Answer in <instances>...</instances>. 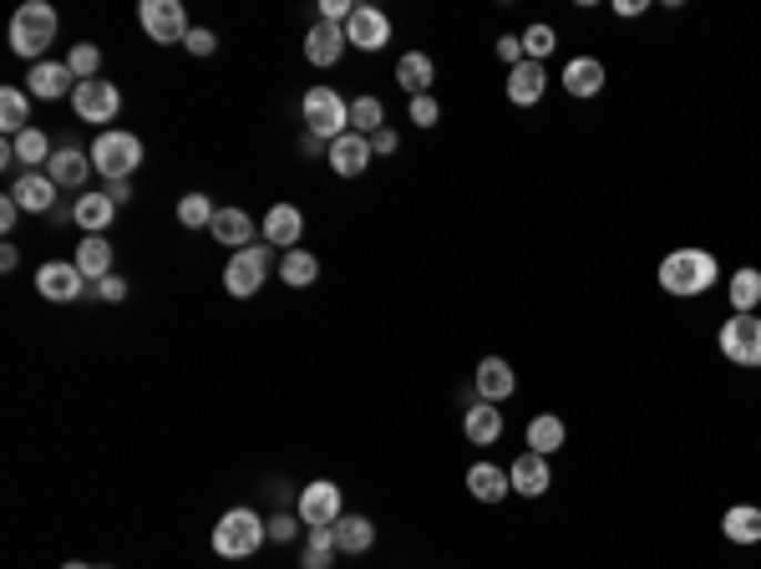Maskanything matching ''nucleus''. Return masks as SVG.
I'll return each instance as SVG.
<instances>
[{
	"mask_svg": "<svg viewBox=\"0 0 761 569\" xmlns=\"http://www.w3.org/2000/svg\"><path fill=\"white\" fill-rule=\"evenodd\" d=\"M655 280H660V291L676 295V301H696V295L721 285V265H716V255L701 250V244H680V250H670V255L660 260Z\"/></svg>",
	"mask_w": 761,
	"mask_h": 569,
	"instance_id": "f257e3e1",
	"label": "nucleus"
},
{
	"mask_svg": "<svg viewBox=\"0 0 761 569\" xmlns=\"http://www.w3.org/2000/svg\"><path fill=\"white\" fill-rule=\"evenodd\" d=\"M270 539V519H260L254 509H229L214 524V555L219 559H250L260 555V545Z\"/></svg>",
	"mask_w": 761,
	"mask_h": 569,
	"instance_id": "f03ea898",
	"label": "nucleus"
},
{
	"mask_svg": "<svg viewBox=\"0 0 761 569\" xmlns=\"http://www.w3.org/2000/svg\"><path fill=\"white\" fill-rule=\"evenodd\" d=\"M51 41H57V11H51L47 0H26L21 11L11 16V51L37 67Z\"/></svg>",
	"mask_w": 761,
	"mask_h": 569,
	"instance_id": "7ed1b4c3",
	"label": "nucleus"
},
{
	"mask_svg": "<svg viewBox=\"0 0 761 569\" xmlns=\"http://www.w3.org/2000/svg\"><path fill=\"white\" fill-rule=\"evenodd\" d=\"M92 169L102 173V179H132V173L143 169V138L138 133H122V128H108V133L92 138Z\"/></svg>",
	"mask_w": 761,
	"mask_h": 569,
	"instance_id": "20e7f679",
	"label": "nucleus"
},
{
	"mask_svg": "<svg viewBox=\"0 0 761 569\" xmlns=\"http://www.w3.org/2000/svg\"><path fill=\"white\" fill-rule=\"evenodd\" d=\"M300 112H305V133H315L321 143H335L341 133H351V102L335 87H310Z\"/></svg>",
	"mask_w": 761,
	"mask_h": 569,
	"instance_id": "39448f33",
	"label": "nucleus"
},
{
	"mask_svg": "<svg viewBox=\"0 0 761 569\" xmlns=\"http://www.w3.org/2000/svg\"><path fill=\"white\" fill-rule=\"evenodd\" d=\"M270 265H274V244H250V250L229 255L224 291L234 295V301H254V295L264 291V280H270Z\"/></svg>",
	"mask_w": 761,
	"mask_h": 569,
	"instance_id": "423d86ee",
	"label": "nucleus"
},
{
	"mask_svg": "<svg viewBox=\"0 0 761 569\" xmlns=\"http://www.w3.org/2000/svg\"><path fill=\"white\" fill-rule=\"evenodd\" d=\"M716 346H721V356L731 366L761 372V315H731V321H721Z\"/></svg>",
	"mask_w": 761,
	"mask_h": 569,
	"instance_id": "0eeeda50",
	"label": "nucleus"
},
{
	"mask_svg": "<svg viewBox=\"0 0 761 569\" xmlns=\"http://www.w3.org/2000/svg\"><path fill=\"white\" fill-rule=\"evenodd\" d=\"M138 26H143L153 47H183L189 41V11H183L179 0H143L138 6Z\"/></svg>",
	"mask_w": 761,
	"mask_h": 569,
	"instance_id": "6e6552de",
	"label": "nucleus"
},
{
	"mask_svg": "<svg viewBox=\"0 0 761 569\" xmlns=\"http://www.w3.org/2000/svg\"><path fill=\"white\" fill-rule=\"evenodd\" d=\"M295 514H300V524L305 529H331L335 519H341V484H331V478H315V484H305L300 488V498H295Z\"/></svg>",
	"mask_w": 761,
	"mask_h": 569,
	"instance_id": "1a4fd4ad",
	"label": "nucleus"
},
{
	"mask_svg": "<svg viewBox=\"0 0 761 569\" xmlns=\"http://www.w3.org/2000/svg\"><path fill=\"white\" fill-rule=\"evenodd\" d=\"M72 112L82 122H97V128H102V122H112L122 112V92L112 82H102V77H97V82H77ZM102 133H108V128H102Z\"/></svg>",
	"mask_w": 761,
	"mask_h": 569,
	"instance_id": "9d476101",
	"label": "nucleus"
},
{
	"mask_svg": "<svg viewBox=\"0 0 761 569\" xmlns=\"http://www.w3.org/2000/svg\"><path fill=\"white\" fill-rule=\"evenodd\" d=\"M345 41L356 51H386V41H392V16L380 11V6H356V16L345 21Z\"/></svg>",
	"mask_w": 761,
	"mask_h": 569,
	"instance_id": "9b49d317",
	"label": "nucleus"
},
{
	"mask_svg": "<svg viewBox=\"0 0 761 569\" xmlns=\"http://www.w3.org/2000/svg\"><path fill=\"white\" fill-rule=\"evenodd\" d=\"M473 387H477V402H513L518 397V372H513L503 356H483L477 362V376H473Z\"/></svg>",
	"mask_w": 761,
	"mask_h": 569,
	"instance_id": "f8f14e48",
	"label": "nucleus"
},
{
	"mask_svg": "<svg viewBox=\"0 0 761 569\" xmlns=\"http://www.w3.org/2000/svg\"><path fill=\"white\" fill-rule=\"evenodd\" d=\"M82 285H87V275L72 265V260H47V265L37 270V291L47 295V301H57V305L77 301V295H82Z\"/></svg>",
	"mask_w": 761,
	"mask_h": 569,
	"instance_id": "ddd939ff",
	"label": "nucleus"
},
{
	"mask_svg": "<svg viewBox=\"0 0 761 569\" xmlns=\"http://www.w3.org/2000/svg\"><path fill=\"white\" fill-rule=\"evenodd\" d=\"M508 484L518 498H544L548 488H554V468H548V458H538V453H518L508 468Z\"/></svg>",
	"mask_w": 761,
	"mask_h": 569,
	"instance_id": "4468645a",
	"label": "nucleus"
},
{
	"mask_svg": "<svg viewBox=\"0 0 761 569\" xmlns=\"http://www.w3.org/2000/svg\"><path fill=\"white\" fill-rule=\"evenodd\" d=\"M26 82H31V98L37 102H61V98H72L77 92V77H72L67 61H37Z\"/></svg>",
	"mask_w": 761,
	"mask_h": 569,
	"instance_id": "2eb2a0df",
	"label": "nucleus"
},
{
	"mask_svg": "<svg viewBox=\"0 0 761 569\" xmlns=\"http://www.w3.org/2000/svg\"><path fill=\"white\" fill-rule=\"evenodd\" d=\"M331 169L341 173V179H361V173L371 169V158H376V148H371V138H361V133H341L331 143Z\"/></svg>",
	"mask_w": 761,
	"mask_h": 569,
	"instance_id": "dca6fc26",
	"label": "nucleus"
},
{
	"mask_svg": "<svg viewBox=\"0 0 761 569\" xmlns=\"http://www.w3.org/2000/svg\"><path fill=\"white\" fill-rule=\"evenodd\" d=\"M605 61L599 57H569L564 61V92H569V98H599V92H605Z\"/></svg>",
	"mask_w": 761,
	"mask_h": 569,
	"instance_id": "f3484780",
	"label": "nucleus"
},
{
	"mask_svg": "<svg viewBox=\"0 0 761 569\" xmlns=\"http://www.w3.org/2000/svg\"><path fill=\"white\" fill-rule=\"evenodd\" d=\"M345 26H331V21H315L305 31V61L310 67H335V61L345 57Z\"/></svg>",
	"mask_w": 761,
	"mask_h": 569,
	"instance_id": "a211bd4d",
	"label": "nucleus"
},
{
	"mask_svg": "<svg viewBox=\"0 0 761 569\" xmlns=\"http://www.w3.org/2000/svg\"><path fill=\"white\" fill-rule=\"evenodd\" d=\"M260 234H264V244H280V250H300V234H305V214H300L295 204H270V214H264Z\"/></svg>",
	"mask_w": 761,
	"mask_h": 569,
	"instance_id": "6ab92c4d",
	"label": "nucleus"
},
{
	"mask_svg": "<svg viewBox=\"0 0 761 569\" xmlns=\"http://www.w3.org/2000/svg\"><path fill=\"white\" fill-rule=\"evenodd\" d=\"M503 92H508L513 108H538L544 92H548V72L538 67V61H518V67L508 72V87H503Z\"/></svg>",
	"mask_w": 761,
	"mask_h": 569,
	"instance_id": "aec40b11",
	"label": "nucleus"
},
{
	"mask_svg": "<svg viewBox=\"0 0 761 569\" xmlns=\"http://www.w3.org/2000/svg\"><path fill=\"white\" fill-rule=\"evenodd\" d=\"M254 230H260V224H254L250 214H244V209H219L214 214V224H209V234H214L219 244H229V255H239V250H250L254 244Z\"/></svg>",
	"mask_w": 761,
	"mask_h": 569,
	"instance_id": "412c9836",
	"label": "nucleus"
},
{
	"mask_svg": "<svg viewBox=\"0 0 761 569\" xmlns=\"http://www.w3.org/2000/svg\"><path fill=\"white\" fill-rule=\"evenodd\" d=\"M396 87L412 92V98H432V87H437V61H432L427 51H406V57L396 61Z\"/></svg>",
	"mask_w": 761,
	"mask_h": 569,
	"instance_id": "4be33fe9",
	"label": "nucleus"
},
{
	"mask_svg": "<svg viewBox=\"0 0 761 569\" xmlns=\"http://www.w3.org/2000/svg\"><path fill=\"white\" fill-rule=\"evenodd\" d=\"M463 433H467L473 448H493V443L503 437V407L498 402H473L467 417H463Z\"/></svg>",
	"mask_w": 761,
	"mask_h": 569,
	"instance_id": "5701e85b",
	"label": "nucleus"
},
{
	"mask_svg": "<svg viewBox=\"0 0 761 569\" xmlns=\"http://www.w3.org/2000/svg\"><path fill=\"white\" fill-rule=\"evenodd\" d=\"M467 494L477 498V504H503V498L513 494V484H508V468H498V463H473L467 468Z\"/></svg>",
	"mask_w": 761,
	"mask_h": 569,
	"instance_id": "b1692460",
	"label": "nucleus"
},
{
	"mask_svg": "<svg viewBox=\"0 0 761 569\" xmlns=\"http://www.w3.org/2000/svg\"><path fill=\"white\" fill-rule=\"evenodd\" d=\"M47 173H51V183H57V189H82L87 173H92V153H82V148L67 143V148H57V153H51Z\"/></svg>",
	"mask_w": 761,
	"mask_h": 569,
	"instance_id": "393cba45",
	"label": "nucleus"
},
{
	"mask_svg": "<svg viewBox=\"0 0 761 569\" xmlns=\"http://www.w3.org/2000/svg\"><path fill=\"white\" fill-rule=\"evenodd\" d=\"M524 443H528V453H538V458H554V453L569 443V427H564V417L538 413V417H528Z\"/></svg>",
	"mask_w": 761,
	"mask_h": 569,
	"instance_id": "a878e982",
	"label": "nucleus"
},
{
	"mask_svg": "<svg viewBox=\"0 0 761 569\" xmlns=\"http://www.w3.org/2000/svg\"><path fill=\"white\" fill-rule=\"evenodd\" d=\"M721 534L741 549L761 545V504H731V509L721 514Z\"/></svg>",
	"mask_w": 761,
	"mask_h": 569,
	"instance_id": "bb28decb",
	"label": "nucleus"
},
{
	"mask_svg": "<svg viewBox=\"0 0 761 569\" xmlns=\"http://www.w3.org/2000/svg\"><path fill=\"white\" fill-rule=\"evenodd\" d=\"M11 199L26 209V214H51V204H57V183H51V173H21L11 189Z\"/></svg>",
	"mask_w": 761,
	"mask_h": 569,
	"instance_id": "cd10ccee",
	"label": "nucleus"
},
{
	"mask_svg": "<svg viewBox=\"0 0 761 569\" xmlns=\"http://www.w3.org/2000/svg\"><path fill=\"white\" fill-rule=\"evenodd\" d=\"M331 529H335V549H341V555H366V549L376 545V524H371L366 514H341Z\"/></svg>",
	"mask_w": 761,
	"mask_h": 569,
	"instance_id": "c85d7f7f",
	"label": "nucleus"
},
{
	"mask_svg": "<svg viewBox=\"0 0 761 569\" xmlns=\"http://www.w3.org/2000/svg\"><path fill=\"white\" fill-rule=\"evenodd\" d=\"M726 301H731V315H757L761 311V270L757 265H741L726 285Z\"/></svg>",
	"mask_w": 761,
	"mask_h": 569,
	"instance_id": "c756f323",
	"label": "nucleus"
},
{
	"mask_svg": "<svg viewBox=\"0 0 761 569\" xmlns=\"http://www.w3.org/2000/svg\"><path fill=\"white\" fill-rule=\"evenodd\" d=\"M72 265L82 270L87 280H108V275H118V270H112V244L102 240V234H87L82 244H77V255H72Z\"/></svg>",
	"mask_w": 761,
	"mask_h": 569,
	"instance_id": "7c9ffc66",
	"label": "nucleus"
},
{
	"mask_svg": "<svg viewBox=\"0 0 761 569\" xmlns=\"http://www.w3.org/2000/svg\"><path fill=\"white\" fill-rule=\"evenodd\" d=\"M112 219H118V204H112L108 194H82V199L72 204V224H77L82 234H102V230L112 224Z\"/></svg>",
	"mask_w": 761,
	"mask_h": 569,
	"instance_id": "2f4dec72",
	"label": "nucleus"
},
{
	"mask_svg": "<svg viewBox=\"0 0 761 569\" xmlns=\"http://www.w3.org/2000/svg\"><path fill=\"white\" fill-rule=\"evenodd\" d=\"M31 128V98L21 87H0V133L6 138H21Z\"/></svg>",
	"mask_w": 761,
	"mask_h": 569,
	"instance_id": "473e14b6",
	"label": "nucleus"
},
{
	"mask_svg": "<svg viewBox=\"0 0 761 569\" xmlns=\"http://www.w3.org/2000/svg\"><path fill=\"white\" fill-rule=\"evenodd\" d=\"M280 280H285L290 291H310L321 280V260L310 255V250H285L280 255Z\"/></svg>",
	"mask_w": 761,
	"mask_h": 569,
	"instance_id": "72a5a7b5",
	"label": "nucleus"
},
{
	"mask_svg": "<svg viewBox=\"0 0 761 569\" xmlns=\"http://www.w3.org/2000/svg\"><path fill=\"white\" fill-rule=\"evenodd\" d=\"M11 148H16V163H21L26 173H41V163H51V153H57L41 128H26L21 138H11Z\"/></svg>",
	"mask_w": 761,
	"mask_h": 569,
	"instance_id": "f704fd0d",
	"label": "nucleus"
},
{
	"mask_svg": "<svg viewBox=\"0 0 761 569\" xmlns=\"http://www.w3.org/2000/svg\"><path fill=\"white\" fill-rule=\"evenodd\" d=\"M335 529H310L305 534V549H300V569H331L335 565Z\"/></svg>",
	"mask_w": 761,
	"mask_h": 569,
	"instance_id": "c9c22d12",
	"label": "nucleus"
},
{
	"mask_svg": "<svg viewBox=\"0 0 761 569\" xmlns=\"http://www.w3.org/2000/svg\"><path fill=\"white\" fill-rule=\"evenodd\" d=\"M380 128H386V102L380 98H356L351 102V133L376 138Z\"/></svg>",
	"mask_w": 761,
	"mask_h": 569,
	"instance_id": "e433bc0d",
	"label": "nucleus"
},
{
	"mask_svg": "<svg viewBox=\"0 0 761 569\" xmlns=\"http://www.w3.org/2000/svg\"><path fill=\"white\" fill-rule=\"evenodd\" d=\"M214 214H219V209H214V199H209V194H183L179 199V224H183V230H209V224H214Z\"/></svg>",
	"mask_w": 761,
	"mask_h": 569,
	"instance_id": "4c0bfd02",
	"label": "nucleus"
},
{
	"mask_svg": "<svg viewBox=\"0 0 761 569\" xmlns=\"http://www.w3.org/2000/svg\"><path fill=\"white\" fill-rule=\"evenodd\" d=\"M554 51H559V31H554L548 21H534V26H528V31H524V57L544 67V57H554Z\"/></svg>",
	"mask_w": 761,
	"mask_h": 569,
	"instance_id": "58836bf2",
	"label": "nucleus"
},
{
	"mask_svg": "<svg viewBox=\"0 0 761 569\" xmlns=\"http://www.w3.org/2000/svg\"><path fill=\"white\" fill-rule=\"evenodd\" d=\"M67 67H72L77 82H97V77H102V47H92V41H77V47L67 51Z\"/></svg>",
	"mask_w": 761,
	"mask_h": 569,
	"instance_id": "ea45409f",
	"label": "nucleus"
},
{
	"mask_svg": "<svg viewBox=\"0 0 761 569\" xmlns=\"http://www.w3.org/2000/svg\"><path fill=\"white\" fill-rule=\"evenodd\" d=\"M406 118L417 122V128H437V122H442V102H437V92H432V98H412Z\"/></svg>",
	"mask_w": 761,
	"mask_h": 569,
	"instance_id": "a19ab883",
	"label": "nucleus"
},
{
	"mask_svg": "<svg viewBox=\"0 0 761 569\" xmlns=\"http://www.w3.org/2000/svg\"><path fill=\"white\" fill-rule=\"evenodd\" d=\"M183 47H189L193 57H214V51H219V37H214V31H209V26H193V31H189V41H183Z\"/></svg>",
	"mask_w": 761,
	"mask_h": 569,
	"instance_id": "79ce46f5",
	"label": "nucleus"
},
{
	"mask_svg": "<svg viewBox=\"0 0 761 569\" xmlns=\"http://www.w3.org/2000/svg\"><path fill=\"white\" fill-rule=\"evenodd\" d=\"M295 534H300V514H274V519H270V539H274V545H290Z\"/></svg>",
	"mask_w": 761,
	"mask_h": 569,
	"instance_id": "37998d69",
	"label": "nucleus"
},
{
	"mask_svg": "<svg viewBox=\"0 0 761 569\" xmlns=\"http://www.w3.org/2000/svg\"><path fill=\"white\" fill-rule=\"evenodd\" d=\"M97 295L108 305H118V301H128V280L122 275H108V280H97Z\"/></svg>",
	"mask_w": 761,
	"mask_h": 569,
	"instance_id": "c03bdc74",
	"label": "nucleus"
},
{
	"mask_svg": "<svg viewBox=\"0 0 761 569\" xmlns=\"http://www.w3.org/2000/svg\"><path fill=\"white\" fill-rule=\"evenodd\" d=\"M498 57L508 61V72L518 67V61H528V57H524V37H498Z\"/></svg>",
	"mask_w": 761,
	"mask_h": 569,
	"instance_id": "a18cd8bd",
	"label": "nucleus"
},
{
	"mask_svg": "<svg viewBox=\"0 0 761 569\" xmlns=\"http://www.w3.org/2000/svg\"><path fill=\"white\" fill-rule=\"evenodd\" d=\"M371 148H376L380 158H396V153H402V138H396V128H380V133L371 138Z\"/></svg>",
	"mask_w": 761,
	"mask_h": 569,
	"instance_id": "49530a36",
	"label": "nucleus"
},
{
	"mask_svg": "<svg viewBox=\"0 0 761 569\" xmlns=\"http://www.w3.org/2000/svg\"><path fill=\"white\" fill-rule=\"evenodd\" d=\"M21 214H26V209H21V204H16V199H11V194L0 199V230H6V234H11V230H16V219H21Z\"/></svg>",
	"mask_w": 761,
	"mask_h": 569,
	"instance_id": "de8ad7c7",
	"label": "nucleus"
},
{
	"mask_svg": "<svg viewBox=\"0 0 761 569\" xmlns=\"http://www.w3.org/2000/svg\"><path fill=\"white\" fill-rule=\"evenodd\" d=\"M102 194H108L112 204H128V199H132V183H128V179H112L108 189H102Z\"/></svg>",
	"mask_w": 761,
	"mask_h": 569,
	"instance_id": "09e8293b",
	"label": "nucleus"
},
{
	"mask_svg": "<svg viewBox=\"0 0 761 569\" xmlns=\"http://www.w3.org/2000/svg\"><path fill=\"white\" fill-rule=\"evenodd\" d=\"M645 6H650V0H615V16L630 21V16H645Z\"/></svg>",
	"mask_w": 761,
	"mask_h": 569,
	"instance_id": "8fccbe9b",
	"label": "nucleus"
},
{
	"mask_svg": "<svg viewBox=\"0 0 761 569\" xmlns=\"http://www.w3.org/2000/svg\"><path fill=\"white\" fill-rule=\"evenodd\" d=\"M16 265H21V250H16V244H0V270H6V275H11Z\"/></svg>",
	"mask_w": 761,
	"mask_h": 569,
	"instance_id": "3c124183",
	"label": "nucleus"
},
{
	"mask_svg": "<svg viewBox=\"0 0 761 569\" xmlns=\"http://www.w3.org/2000/svg\"><path fill=\"white\" fill-rule=\"evenodd\" d=\"M61 569H97V565H82V559H67V565H61Z\"/></svg>",
	"mask_w": 761,
	"mask_h": 569,
	"instance_id": "603ef678",
	"label": "nucleus"
},
{
	"mask_svg": "<svg viewBox=\"0 0 761 569\" xmlns=\"http://www.w3.org/2000/svg\"><path fill=\"white\" fill-rule=\"evenodd\" d=\"M97 569H112V565H97Z\"/></svg>",
	"mask_w": 761,
	"mask_h": 569,
	"instance_id": "864d4df0",
	"label": "nucleus"
}]
</instances>
